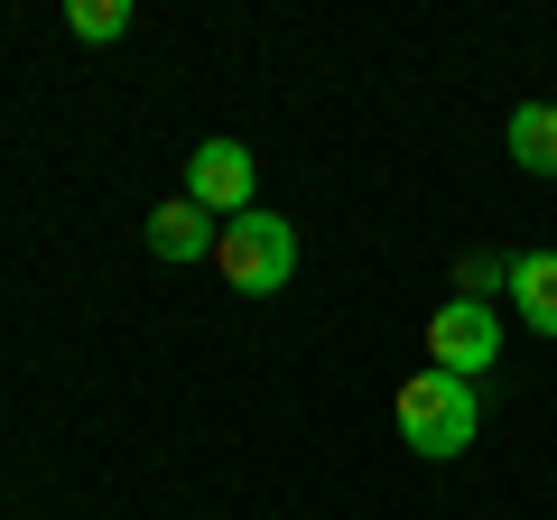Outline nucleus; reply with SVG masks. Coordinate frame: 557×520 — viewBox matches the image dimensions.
I'll return each mask as SVG.
<instances>
[{
	"instance_id": "nucleus-1",
	"label": "nucleus",
	"mask_w": 557,
	"mask_h": 520,
	"mask_svg": "<svg viewBox=\"0 0 557 520\" xmlns=\"http://www.w3.org/2000/svg\"><path fill=\"white\" fill-rule=\"evenodd\" d=\"M399 437H409V456H428V465H446V456H465V446L483 437V400H474V381H456V372H409L399 381Z\"/></svg>"
},
{
	"instance_id": "nucleus-2",
	"label": "nucleus",
	"mask_w": 557,
	"mask_h": 520,
	"mask_svg": "<svg viewBox=\"0 0 557 520\" xmlns=\"http://www.w3.org/2000/svg\"><path fill=\"white\" fill-rule=\"evenodd\" d=\"M214 270L242 288V298H270V288H288V280H298V223L270 214V205L233 214V223H223V242H214Z\"/></svg>"
},
{
	"instance_id": "nucleus-3",
	"label": "nucleus",
	"mask_w": 557,
	"mask_h": 520,
	"mask_svg": "<svg viewBox=\"0 0 557 520\" xmlns=\"http://www.w3.org/2000/svg\"><path fill=\"white\" fill-rule=\"evenodd\" d=\"M428 362L456 372V381L493 372V362H502V317H493V307H474V298H446L437 317H428Z\"/></svg>"
},
{
	"instance_id": "nucleus-4",
	"label": "nucleus",
	"mask_w": 557,
	"mask_h": 520,
	"mask_svg": "<svg viewBox=\"0 0 557 520\" xmlns=\"http://www.w3.org/2000/svg\"><path fill=\"white\" fill-rule=\"evenodd\" d=\"M251 186H260V159L242 140H196V149H186V196H196L214 223L251 214Z\"/></svg>"
},
{
	"instance_id": "nucleus-5",
	"label": "nucleus",
	"mask_w": 557,
	"mask_h": 520,
	"mask_svg": "<svg viewBox=\"0 0 557 520\" xmlns=\"http://www.w3.org/2000/svg\"><path fill=\"white\" fill-rule=\"evenodd\" d=\"M214 242H223V223L205 214L196 196H168L159 214H149V251L159 260H214Z\"/></svg>"
},
{
	"instance_id": "nucleus-6",
	"label": "nucleus",
	"mask_w": 557,
	"mask_h": 520,
	"mask_svg": "<svg viewBox=\"0 0 557 520\" xmlns=\"http://www.w3.org/2000/svg\"><path fill=\"white\" fill-rule=\"evenodd\" d=\"M511 307L530 335L557 344V251H511Z\"/></svg>"
},
{
	"instance_id": "nucleus-7",
	"label": "nucleus",
	"mask_w": 557,
	"mask_h": 520,
	"mask_svg": "<svg viewBox=\"0 0 557 520\" xmlns=\"http://www.w3.org/2000/svg\"><path fill=\"white\" fill-rule=\"evenodd\" d=\"M511 159L530 177H557V102H520L511 112Z\"/></svg>"
},
{
	"instance_id": "nucleus-8",
	"label": "nucleus",
	"mask_w": 557,
	"mask_h": 520,
	"mask_svg": "<svg viewBox=\"0 0 557 520\" xmlns=\"http://www.w3.org/2000/svg\"><path fill=\"white\" fill-rule=\"evenodd\" d=\"M456 298H474V307L511 298V251H465L456 260Z\"/></svg>"
},
{
	"instance_id": "nucleus-9",
	"label": "nucleus",
	"mask_w": 557,
	"mask_h": 520,
	"mask_svg": "<svg viewBox=\"0 0 557 520\" xmlns=\"http://www.w3.org/2000/svg\"><path fill=\"white\" fill-rule=\"evenodd\" d=\"M65 28L84 47H112V38H131V0H65Z\"/></svg>"
}]
</instances>
